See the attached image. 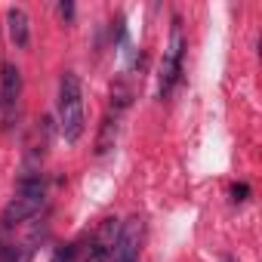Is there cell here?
I'll return each instance as SVG.
<instances>
[{
    "label": "cell",
    "instance_id": "obj_1",
    "mask_svg": "<svg viewBox=\"0 0 262 262\" xmlns=\"http://www.w3.org/2000/svg\"><path fill=\"white\" fill-rule=\"evenodd\" d=\"M59 129L65 142H77L83 133V86L71 71L59 80Z\"/></svg>",
    "mask_w": 262,
    "mask_h": 262
},
{
    "label": "cell",
    "instance_id": "obj_2",
    "mask_svg": "<svg viewBox=\"0 0 262 262\" xmlns=\"http://www.w3.org/2000/svg\"><path fill=\"white\" fill-rule=\"evenodd\" d=\"M47 198H43V182L40 179H22L16 198H10V204L4 207V213H0V228H16L22 225L25 219L37 216L43 210Z\"/></svg>",
    "mask_w": 262,
    "mask_h": 262
},
{
    "label": "cell",
    "instance_id": "obj_3",
    "mask_svg": "<svg viewBox=\"0 0 262 262\" xmlns=\"http://www.w3.org/2000/svg\"><path fill=\"white\" fill-rule=\"evenodd\" d=\"M182 56H185V37H182V28H179V19H173V34H170V47L164 53V62H161V83H158V93L161 99H167L179 77H182Z\"/></svg>",
    "mask_w": 262,
    "mask_h": 262
},
{
    "label": "cell",
    "instance_id": "obj_4",
    "mask_svg": "<svg viewBox=\"0 0 262 262\" xmlns=\"http://www.w3.org/2000/svg\"><path fill=\"white\" fill-rule=\"evenodd\" d=\"M139 247H142V219L129 216L114 237L111 247V262H139Z\"/></svg>",
    "mask_w": 262,
    "mask_h": 262
},
{
    "label": "cell",
    "instance_id": "obj_5",
    "mask_svg": "<svg viewBox=\"0 0 262 262\" xmlns=\"http://www.w3.org/2000/svg\"><path fill=\"white\" fill-rule=\"evenodd\" d=\"M19 93H22V74L13 62H7L0 68V108H4V117L13 120L16 105H19Z\"/></svg>",
    "mask_w": 262,
    "mask_h": 262
},
{
    "label": "cell",
    "instance_id": "obj_6",
    "mask_svg": "<svg viewBox=\"0 0 262 262\" xmlns=\"http://www.w3.org/2000/svg\"><path fill=\"white\" fill-rule=\"evenodd\" d=\"M28 13L25 10H10L7 13V28H10V37L16 47H28Z\"/></svg>",
    "mask_w": 262,
    "mask_h": 262
},
{
    "label": "cell",
    "instance_id": "obj_7",
    "mask_svg": "<svg viewBox=\"0 0 262 262\" xmlns=\"http://www.w3.org/2000/svg\"><path fill=\"white\" fill-rule=\"evenodd\" d=\"M34 241H25V244H7V241H0V262H31V253H34V247H31Z\"/></svg>",
    "mask_w": 262,
    "mask_h": 262
},
{
    "label": "cell",
    "instance_id": "obj_8",
    "mask_svg": "<svg viewBox=\"0 0 262 262\" xmlns=\"http://www.w3.org/2000/svg\"><path fill=\"white\" fill-rule=\"evenodd\" d=\"M114 136H117V123H111V120H105V126H102V139H99V155H105V151H111V145H114Z\"/></svg>",
    "mask_w": 262,
    "mask_h": 262
},
{
    "label": "cell",
    "instance_id": "obj_9",
    "mask_svg": "<svg viewBox=\"0 0 262 262\" xmlns=\"http://www.w3.org/2000/svg\"><path fill=\"white\" fill-rule=\"evenodd\" d=\"M74 256H77V247H74V244H65V247H59V250L53 253L50 262H74Z\"/></svg>",
    "mask_w": 262,
    "mask_h": 262
},
{
    "label": "cell",
    "instance_id": "obj_10",
    "mask_svg": "<svg viewBox=\"0 0 262 262\" xmlns=\"http://www.w3.org/2000/svg\"><path fill=\"white\" fill-rule=\"evenodd\" d=\"M247 194H250V185H234V188H231V201H234V204L247 201Z\"/></svg>",
    "mask_w": 262,
    "mask_h": 262
},
{
    "label": "cell",
    "instance_id": "obj_11",
    "mask_svg": "<svg viewBox=\"0 0 262 262\" xmlns=\"http://www.w3.org/2000/svg\"><path fill=\"white\" fill-rule=\"evenodd\" d=\"M59 13H62L65 19H71V16H74V7H71V4H59Z\"/></svg>",
    "mask_w": 262,
    "mask_h": 262
},
{
    "label": "cell",
    "instance_id": "obj_12",
    "mask_svg": "<svg viewBox=\"0 0 262 262\" xmlns=\"http://www.w3.org/2000/svg\"><path fill=\"white\" fill-rule=\"evenodd\" d=\"M225 262H234V259H225Z\"/></svg>",
    "mask_w": 262,
    "mask_h": 262
}]
</instances>
